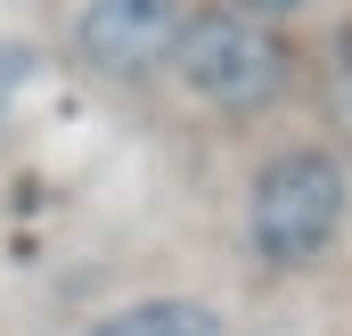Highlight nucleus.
I'll use <instances>...</instances> for the list:
<instances>
[{
    "instance_id": "nucleus-1",
    "label": "nucleus",
    "mask_w": 352,
    "mask_h": 336,
    "mask_svg": "<svg viewBox=\"0 0 352 336\" xmlns=\"http://www.w3.org/2000/svg\"><path fill=\"white\" fill-rule=\"evenodd\" d=\"M352 222V156L328 140H287L246 180V254L263 271L328 262Z\"/></svg>"
},
{
    "instance_id": "nucleus-2",
    "label": "nucleus",
    "mask_w": 352,
    "mask_h": 336,
    "mask_svg": "<svg viewBox=\"0 0 352 336\" xmlns=\"http://www.w3.org/2000/svg\"><path fill=\"white\" fill-rule=\"evenodd\" d=\"M205 115H230V123H254L270 107H287V90H295V41L278 33V25H254V17H238V8H221V0H205V8H188L180 17V41H173V66H164Z\"/></svg>"
},
{
    "instance_id": "nucleus-3",
    "label": "nucleus",
    "mask_w": 352,
    "mask_h": 336,
    "mask_svg": "<svg viewBox=\"0 0 352 336\" xmlns=\"http://www.w3.org/2000/svg\"><path fill=\"white\" fill-rule=\"evenodd\" d=\"M180 17H188V0H82L66 25L74 66L98 83H156L173 66Z\"/></svg>"
},
{
    "instance_id": "nucleus-4",
    "label": "nucleus",
    "mask_w": 352,
    "mask_h": 336,
    "mask_svg": "<svg viewBox=\"0 0 352 336\" xmlns=\"http://www.w3.org/2000/svg\"><path fill=\"white\" fill-rule=\"evenodd\" d=\"M82 336H230V320L205 295H131V304L98 312Z\"/></svg>"
},
{
    "instance_id": "nucleus-5",
    "label": "nucleus",
    "mask_w": 352,
    "mask_h": 336,
    "mask_svg": "<svg viewBox=\"0 0 352 336\" xmlns=\"http://www.w3.org/2000/svg\"><path fill=\"white\" fill-rule=\"evenodd\" d=\"M320 107H328L336 132H352V33H336V50L320 66Z\"/></svg>"
},
{
    "instance_id": "nucleus-6",
    "label": "nucleus",
    "mask_w": 352,
    "mask_h": 336,
    "mask_svg": "<svg viewBox=\"0 0 352 336\" xmlns=\"http://www.w3.org/2000/svg\"><path fill=\"white\" fill-rule=\"evenodd\" d=\"M33 74H41V50H33V41H16V33H0V123H8V107L25 98Z\"/></svg>"
},
{
    "instance_id": "nucleus-7",
    "label": "nucleus",
    "mask_w": 352,
    "mask_h": 336,
    "mask_svg": "<svg viewBox=\"0 0 352 336\" xmlns=\"http://www.w3.org/2000/svg\"><path fill=\"white\" fill-rule=\"evenodd\" d=\"M221 8H238V17H254V25H287V17H303L311 0H221Z\"/></svg>"
}]
</instances>
